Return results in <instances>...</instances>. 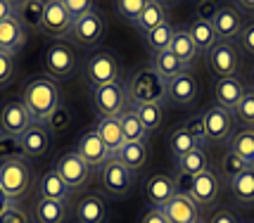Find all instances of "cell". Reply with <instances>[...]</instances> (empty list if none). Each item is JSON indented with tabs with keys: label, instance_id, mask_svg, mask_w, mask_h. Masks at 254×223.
Wrapping results in <instances>:
<instances>
[{
	"label": "cell",
	"instance_id": "obj_1",
	"mask_svg": "<svg viewBox=\"0 0 254 223\" xmlns=\"http://www.w3.org/2000/svg\"><path fill=\"white\" fill-rule=\"evenodd\" d=\"M22 102L26 105V110L31 114L33 123L45 126L48 119L55 114V110L62 105V90L53 76L48 74H36L31 76L22 88Z\"/></svg>",
	"mask_w": 254,
	"mask_h": 223
},
{
	"label": "cell",
	"instance_id": "obj_2",
	"mask_svg": "<svg viewBox=\"0 0 254 223\" xmlns=\"http://www.w3.org/2000/svg\"><path fill=\"white\" fill-rule=\"evenodd\" d=\"M124 83H126V95H128L131 107L152 105V102L164 105L166 102V81L152 69V64L135 67L128 76L124 78Z\"/></svg>",
	"mask_w": 254,
	"mask_h": 223
},
{
	"label": "cell",
	"instance_id": "obj_3",
	"mask_svg": "<svg viewBox=\"0 0 254 223\" xmlns=\"http://www.w3.org/2000/svg\"><path fill=\"white\" fill-rule=\"evenodd\" d=\"M33 185V171L26 159H12L0 164V190L12 204L22 202Z\"/></svg>",
	"mask_w": 254,
	"mask_h": 223
},
{
	"label": "cell",
	"instance_id": "obj_4",
	"mask_svg": "<svg viewBox=\"0 0 254 223\" xmlns=\"http://www.w3.org/2000/svg\"><path fill=\"white\" fill-rule=\"evenodd\" d=\"M86 81L90 88L110 86L122 81V62L114 50H95L86 59Z\"/></svg>",
	"mask_w": 254,
	"mask_h": 223
},
{
	"label": "cell",
	"instance_id": "obj_5",
	"mask_svg": "<svg viewBox=\"0 0 254 223\" xmlns=\"http://www.w3.org/2000/svg\"><path fill=\"white\" fill-rule=\"evenodd\" d=\"M204 59H207L209 71L216 78L240 76V71H243V55H240V48L233 41H219L204 55Z\"/></svg>",
	"mask_w": 254,
	"mask_h": 223
},
{
	"label": "cell",
	"instance_id": "obj_6",
	"mask_svg": "<svg viewBox=\"0 0 254 223\" xmlns=\"http://www.w3.org/2000/svg\"><path fill=\"white\" fill-rule=\"evenodd\" d=\"M90 105L100 119H112L119 116L128 107V95H126V83L117 81L110 86L90 88Z\"/></svg>",
	"mask_w": 254,
	"mask_h": 223
},
{
	"label": "cell",
	"instance_id": "obj_7",
	"mask_svg": "<svg viewBox=\"0 0 254 223\" xmlns=\"http://www.w3.org/2000/svg\"><path fill=\"white\" fill-rule=\"evenodd\" d=\"M98 178L102 190H105V195H110L112 200H124L131 192L133 185H135V173L131 168H126L114 157H110L105 162V167L98 171Z\"/></svg>",
	"mask_w": 254,
	"mask_h": 223
},
{
	"label": "cell",
	"instance_id": "obj_8",
	"mask_svg": "<svg viewBox=\"0 0 254 223\" xmlns=\"http://www.w3.org/2000/svg\"><path fill=\"white\" fill-rule=\"evenodd\" d=\"M43 67L48 76L69 78L76 71V53L64 41H50L43 50Z\"/></svg>",
	"mask_w": 254,
	"mask_h": 223
},
{
	"label": "cell",
	"instance_id": "obj_9",
	"mask_svg": "<svg viewBox=\"0 0 254 223\" xmlns=\"http://www.w3.org/2000/svg\"><path fill=\"white\" fill-rule=\"evenodd\" d=\"M202 123H204V138L209 145L228 143L235 128V116L231 110H223L219 105L202 110Z\"/></svg>",
	"mask_w": 254,
	"mask_h": 223
},
{
	"label": "cell",
	"instance_id": "obj_10",
	"mask_svg": "<svg viewBox=\"0 0 254 223\" xmlns=\"http://www.w3.org/2000/svg\"><path fill=\"white\" fill-rule=\"evenodd\" d=\"M33 123L22 98H7L0 105V135L22 138V133Z\"/></svg>",
	"mask_w": 254,
	"mask_h": 223
},
{
	"label": "cell",
	"instance_id": "obj_11",
	"mask_svg": "<svg viewBox=\"0 0 254 223\" xmlns=\"http://www.w3.org/2000/svg\"><path fill=\"white\" fill-rule=\"evenodd\" d=\"M221 178H219V171H214V168H207V171H202L197 173L192 183H190V200L195 202L199 207V212H204V209H211L219 197H221Z\"/></svg>",
	"mask_w": 254,
	"mask_h": 223
},
{
	"label": "cell",
	"instance_id": "obj_12",
	"mask_svg": "<svg viewBox=\"0 0 254 223\" xmlns=\"http://www.w3.org/2000/svg\"><path fill=\"white\" fill-rule=\"evenodd\" d=\"M71 17L66 14V10L62 7L60 0H48L43 10V19H41V34L48 36L50 41H62V38H69L71 34Z\"/></svg>",
	"mask_w": 254,
	"mask_h": 223
},
{
	"label": "cell",
	"instance_id": "obj_13",
	"mask_svg": "<svg viewBox=\"0 0 254 223\" xmlns=\"http://www.w3.org/2000/svg\"><path fill=\"white\" fill-rule=\"evenodd\" d=\"M102 36H105V17H102V12L95 7L93 12L83 14L81 19L74 22L69 38L76 45H81V48H95V45L102 41Z\"/></svg>",
	"mask_w": 254,
	"mask_h": 223
},
{
	"label": "cell",
	"instance_id": "obj_14",
	"mask_svg": "<svg viewBox=\"0 0 254 223\" xmlns=\"http://www.w3.org/2000/svg\"><path fill=\"white\" fill-rule=\"evenodd\" d=\"M76 155L88 164L90 171H100V168L105 167V162L110 159V150L105 147V143L100 140V135L95 128H86V131H81L76 138Z\"/></svg>",
	"mask_w": 254,
	"mask_h": 223
},
{
	"label": "cell",
	"instance_id": "obj_15",
	"mask_svg": "<svg viewBox=\"0 0 254 223\" xmlns=\"http://www.w3.org/2000/svg\"><path fill=\"white\" fill-rule=\"evenodd\" d=\"M53 168L60 173V178H62L66 185L71 188V192H74V190H78V188H83V185L90 180V176H93V171H90L88 164H86V162L76 155V150H69V152H64V155L55 162V167H53Z\"/></svg>",
	"mask_w": 254,
	"mask_h": 223
},
{
	"label": "cell",
	"instance_id": "obj_16",
	"mask_svg": "<svg viewBox=\"0 0 254 223\" xmlns=\"http://www.w3.org/2000/svg\"><path fill=\"white\" fill-rule=\"evenodd\" d=\"M176 192V180H174V176H166V173H152L143 183V197L147 202V207H152V209H164L174 200Z\"/></svg>",
	"mask_w": 254,
	"mask_h": 223
},
{
	"label": "cell",
	"instance_id": "obj_17",
	"mask_svg": "<svg viewBox=\"0 0 254 223\" xmlns=\"http://www.w3.org/2000/svg\"><path fill=\"white\" fill-rule=\"evenodd\" d=\"M245 14L233 2H223L219 5V10L214 14V19H211V26H214V31L219 36V41H233V38H238L240 31L245 29Z\"/></svg>",
	"mask_w": 254,
	"mask_h": 223
},
{
	"label": "cell",
	"instance_id": "obj_18",
	"mask_svg": "<svg viewBox=\"0 0 254 223\" xmlns=\"http://www.w3.org/2000/svg\"><path fill=\"white\" fill-rule=\"evenodd\" d=\"M197 78L192 71H183L176 78L166 81V102L174 105V107H188L197 100Z\"/></svg>",
	"mask_w": 254,
	"mask_h": 223
},
{
	"label": "cell",
	"instance_id": "obj_19",
	"mask_svg": "<svg viewBox=\"0 0 254 223\" xmlns=\"http://www.w3.org/2000/svg\"><path fill=\"white\" fill-rule=\"evenodd\" d=\"M19 145H22L26 159L41 162V159H45V157L50 155V150H53V135L48 133L45 126L31 123L22 133V138H19Z\"/></svg>",
	"mask_w": 254,
	"mask_h": 223
},
{
	"label": "cell",
	"instance_id": "obj_20",
	"mask_svg": "<svg viewBox=\"0 0 254 223\" xmlns=\"http://www.w3.org/2000/svg\"><path fill=\"white\" fill-rule=\"evenodd\" d=\"M107 219H110V204L100 192L83 195L74 207V221L76 223H107Z\"/></svg>",
	"mask_w": 254,
	"mask_h": 223
},
{
	"label": "cell",
	"instance_id": "obj_21",
	"mask_svg": "<svg viewBox=\"0 0 254 223\" xmlns=\"http://www.w3.org/2000/svg\"><path fill=\"white\" fill-rule=\"evenodd\" d=\"M162 212L166 214L169 223H197V221H202L199 207L190 200V195H183V192H176L174 200L169 202Z\"/></svg>",
	"mask_w": 254,
	"mask_h": 223
},
{
	"label": "cell",
	"instance_id": "obj_22",
	"mask_svg": "<svg viewBox=\"0 0 254 223\" xmlns=\"http://www.w3.org/2000/svg\"><path fill=\"white\" fill-rule=\"evenodd\" d=\"M245 90H247V86L243 83V78L240 76L216 78V81H214V100H216L219 107L233 112L235 107H238V102L243 100Z\"/></svg>",
	"mask_w": 254,
	"mask_h": 223
},
{
	"label": "cell",
	"instance_id": "obj_23",
	"mask_svg": "<svg viewBox=\"0 0 254 223\" xmlns=\"http://www.w3.org/2000/svg\"><path fill=\"white\" fill-rule=\"evenodd\" d=\"M36 188H38V197L71 204V188H69L62 178H60V173H57L55 168L45 171L43 176L38 178V185H36Z\"/></svg>",
	"mask_w": 254,
	"mask_h": 223
},
{
	"label": "cell",
	"instance_id": "obj_24",
	"mask_svg": "<svg viewBox=\"0 0 254 223\" xmlns=\"http://www.w3.org/2000/svg\"><path fill=\"white\" fill-rule=\"evenodd\" d=\"M71 214V204L36 197L33 202V221L36 223H64Z\"/></svg>",
	"mask_w": 254,
	"mask_h": 223
},
{
	"label": "cell",
	"instance_id": "obj_25",
	"mask_svg": "<svg viewBox=\"0 0 254 223\" xmlns=\"http://www.w3.org/2000/svg\"><path fill=\"white\" fill-rule=\"evenodd\" d=\"M186 31L190 34V38H192V43H195L199 55H207L211 48L219 43V36H216V31H214L211 22H204V19H199V17H195V14H192L190 22L186 24Z\"/></svg>",
	"mask_w": 254,
	"mask_h": 223
},
{
	"label": "cell",
	"instance_id": "obj_26",
	"mask_svg": "<svg viewBox=\"0 0 254 223\" xmlns=\"http://www.w3.org/2000/svg\"><path fill=\"white\" fill-rule=\"evenodd\" d=\"M231 200L238 209H252L254 207V168H247L238 178L228 183Z\"/></svg>",
	"mask_w": 254,
	"mask_h": 223
},
{
	"label": "cell",
	"instance_id": "obj_27",
	"mask_svg": "<svg viewBox=\"0 0 254 223\" xmlns=\"http://www.w3.org/2000/svg\"><path fill=\"white\" fill-rule=\"evenodd\" d=\"M26 45V31L24 26L14 17L5 19L0 24V53H7V55H14Z\"/></svg>",
	"mask_w": 254,
	"mask_h": 223
},
{
	"label": "cell",
	"instance_id": "obj_28",
	"mask_svg": "<svg viewBox=\"0 0 254 223\" xmlns=\"http://www.w3.org/2000/svg\"><path fill=\"white\" fill-rule=\"evenodd\" d=\"M169 22V10H166V2H159V0H147V5H145L143 14L138 17V22H135V31L140 36H147L150 31H155L157 26H162V24Z\"/></svg>",
	"mask_w": 254,
	"mask_h": 223
},
{
	"label": "cell",
	"instance_id": "obj_29",
	"mask_svg": "<svg viewBox=\"0 0 254 223\" xmlns=\"http://www.w3.org/2000/svg\"><path fill=\"white\" fill-rule=\"evenodd\" d=\"M43 0H19L14 2V19L24 26V31H38L43 19Z\"/></svg>",
	"mask_w": 254,
	"mask_h": 223
},
{
	"label": "cell",
	"instance_id": "obj_30",
	"mask_svg": "<svg viewBox=\"0 0 254 223\" xmlns=\"http://www.w3.org/2000/svg\"><path fill=\"white\" fill-rule=\"evenodd\" d=\"M114 159H119L124 167L131 168L133 173H135V171H140L147 164V159H150V145H147V140H143V143H124L122 150L114 155Z\"/></svg>",
	"mask_w": 254,
	"mask_h": 223
},
{
	"label": "cell",
	"instance_id": "obj_31",
	"mask_svg": "<svg viewBox=\"0 0 254 223\" xmlns=\"http://www.w3.org/2000/svg\"><path fill=\"white\" fill-rule=\"evenodd\" d=\"M228 152L240 157L250 168H254V128H238L228 140Z\"/></svg>",
	"mask_w": 254,
	"mask_h": 223
},
{
	"label": "cell",
	"instance_id": "obj_32",
	"mask_svg": "<svg viewBox=\"0 0 254 223\" xmlns=\"http://www.w3.org/2000/svg\"><path fill=\"white\" fill-rule=\"evenodd\" d=\"M166 145H169V152H171V157H174V162H176V159H181L183 155L192 152V150L202 147V145H199V140L190 133L183 123H181V126H176V128L169 133V138H166ZM202 150H204V147H202Z\"/></svg>",
	"mask_w": 254,
	"mask_h": 223
},
{
	"label": "cell",
	"instance_id": "obj_33",
	"mask_svg": "<svg viewBox=\"0 0 254 223\" xmlns=\"http://www.w3.org/2000/svg\"><path fill=\"white\" fill-rule=\"evenodd\" d=\"M207 168H209V157H207V150H202V147L176 159V176H183V178H195L197 173L207 171Z\"/></svg>",
	"mask_w": 254,
	"mask_h": 223
},
{
	"label": "cell",
	"instance_id": "obj_34",
	"mask_svg": "<svg viewBox=\"0 0 254 223\" xmlns=\"http://www.w3.org/2000/svg\"><path fill=\"white\" fill-rule=\"evenodd\" d=\"M169 50L186 64V69H192V64H195V59H197V55H199L195 43H192V38H190V34L186 31V26H183V29H176Z\"/></svg>",
	"mask_w": 254,
	"mask_h": 223
},
{
	"label": "cell",
	"instance_id": "obj_35",
	"mask_svg": "<svg viewBox=\"0 0 254 223\" xmlns=\"http://www.w3.org/2000/svg\"><path fill=\"white\" fill-rule=\"evenodd\" d=\"M95 131H98L100 140L105 143V147L110 150V155L114 157L124 145V133H122V123L117 116H112V119H100L98 126H95Z\"/></svg>",
	"mask_w": 254,
	"mask_h": 223
},
{
	"label": "cell",
	"instance_id": "obj_36",
	"mask_svg": "<svg viewBox=\"0 0 254 223\" xmlns=\"http://www.w3.org/2000/svg\"><path fill=\"white\" fill-rule=\"evenodd\" d=\"M117 119L122 123L124 143H143V140H147L150 133L145 131V126L140 123V119H138V114H135V110H133L131 105H128Z\"/></svg>",
	"mask_w": 254,
	"mask_h": 223
},
{
	"label": "cell",
	"instance_id": "obj_37",
	"mask_svg": "<svg viewBox=\"0 0 254 223\" xmlns=\"http://www.w3.org/2000/svg\"><path fill=\"white\" fill-rule=\"evenodd\" d=\"M152 69H155L159 76L164 78V81H171V78H176L178 74H183V71H190V69H186V64L178 59L171 50H164V53H157V55H152Z\"/></svg>",
	"mask_w": 254,
	"mask_h": 223
},
{
	"label": "cell",
	"instance_id": "obj_38",
	"mask_svg": "<svg viewBox=\"0 0 254 223\" xmlns=\"http://www.w3.org/2000/svg\"><path fill=\"white\" fill-rule=\"evenodd\" d=\"M174 34H176L174 24L166 22V24H162V26H157L155 31H150L147 36H143V43H145V48H147L152 55H157V53H164V50H169Z\"/></svg>",
	"mask_w": 254,
	"mask_h": 223
},
{
	"label": "cell",
	"instance_id": "obj_39",
	"mask_svg": "<svg viewBox=\"0 0 254 223\" xmlns=\"http://www.w3.org/2000/svg\"><path fill=\"white\" fill-rule=\"evenodd\" d=\"M133 110H135V114H138V119H140V123L145 126L147 133H152V131L159 128L162 121H164V105H159V102H152V105H135Z\"/></svg>",
	"mask_w": 254,
	"mask_h": 223
},
{
	"label": "cell",
	"instance_id": "obj_40",
	"mask_svg": "<svg viewBox=\"0 0 254 223\" xmlns=\"http://www.w3.org/2000/svg\"><path fill=\"white\" fill-rule=\"evenodd\" d=\"M247 168H250V167L245 164L240 157H235L233 152H228V150H226V155L221 157V167H219V178H221V183H226V185H228L233 178H238V176H240V173H245Z\"/></svg>",
	"mask_w": 254,
	"mask_h": 223
},
{
	"label": "cell",
	"instance_id": "obj_41",
	"mask_svg": "<svg viewBox=\"0 0 254 223\" xmlns=\"http://www.w3.org/2000/svg\"><path fill=\"white\" fill-rule=\"evenodd\" d=\"M145 5H147V0H117V2H114V12L119 14L122 22L135 26L138 17H140L145 10Z\"/></svg>",
	"mask_w": 254,
	"mask_h": 223
},
{
	"label": "cell",
	"instance_id": "obj_42",
	"mask_svg": "<svg viewBox=\"0 0 254 223\" xmlns=\"http://www.w3.org/2000/svg\"><path fill=\"white\" fill-rule=\"evenodd\" d=\"M233 116H235V121L243 123V128H254V88L245 90L243 100L233 110Z\"/></svg>",
	"mask_w": 254,
	"mask_h": 223
},
{
	"label": "cell",
	"instance_id": "obj_43",
	"mask_svg": "<svg viewBox=\"0 0 254 223\" xmlns=\"http://www.w3.org/2000/svg\"><path fill=\"white\" fill-rule=\"evenodd\" d=\"M69 126H71V112H69V107L62 102V105L55 110V114L48 119L45 128H48V133L50 135H60V133H64Z\"/></svg>",
	"mask_w": 254,
	"mask_h": 223
},
{
	"label": "cell",
	"instance_id": "obj_44",
	"mask_svg": "<svg viewBox=\"0 0 254 223\" xmlns=\"http://www.w3.org/2000/svg\"><path fill=\"white\" fill-rule=\"evenodd\" d=\"M12 159H26V157H24L22 145H19V138L0 135V164L12 162Z\"/></svg>",
	"mask_w": 254,
	"mask_h": 223
},
{
	"label": "cell",
	"instance_id": "obj_45",
	"mask_svg": "<svg viewBox=\"0 0 254 223\" xmlns=\"http://www.w3.org/2000/svg\"><path fill=\"white\" fill-rule=\"evenodd\" d=\"M14 76H17V57L0 53V90L12 86Z\"/></svg>",
	"mask_w": 254,
	"mask_h": 223
},
{
	"label": "cell",
	"instance_id": "obj_46",
	"mask_svg": "<svg viewBox=\"0 0 254 223\" xmlns=\"http://www.w3.org/2000/svg\"><path fill=\"white\" fill-rule=\"evenodd\" d=\"M60 2H62V7L66 10V14L71 17V22H76L83 14L95 10V2H90V0H60Z\"/></svg>",
	"mask_w": 254,
	"mask_h": 223
},
{
	"label": "cell",
	"instance_id": "obj_47",
	"mask_svg": "<svg viewBox=\"0 0 254 223\" xmlns=\"http://www.w3.org/2000/svg\"><path fill=\"white\" fill-rule=\"evenodd\" d=\"M183 126H186L190 133L197 138L199 145L207 150V145H209V143H207V138H204V123H202V112H199V114H195V116H190V119H188L186 123H183Z\"/></svg>",
	"mask_w": 254,
	"mask_h": 223
},
{
	"label": "cell",
	"instance_id": "obj_48",
	"mask_svg": "<svg viewBox=\"0 0 254 223\" xmlns=\"http://www.w3.org/2000/svg\"><path fill=\"white\" fill-rule=\"evenodd\" d=\"M238 48L245 50L247 55H254V22L245 24V29L238 36Z\"/></svg>",
	"mask_w": 254,
	"mask_h": 223
},
{
	"label": "cell",
	"instance_id": "obj_49",
	"mask_svg": "<svg viewBox=\"0 0 254 223\" xmlns=\"http://www.w3.org/2000/svg\"><path fill=\"white\" fill-rule=\"evenodd\" d=\"M0 223H31V216L24 212L19 204H12L10 209L0 216Z\"/></svg>",
	"mask_w": 254,
	"mask_h": 223
},
{
	"label": "cell",
	"instance_id": "obj_50",
	"mask_svg": "<svg viewBox=\"0 0 254 223\" xmlns=\"http://www.w3.org/2000/svg\"><path fill=\"white\" fill-rule=\"evenodd\" d=\"M216 10H219L216 2H197V5H195V17L204 19V22H211L214 14H216Z\"/></svg>",
	"mask_w": 254,
	"mask_h": 223
},
{
	"label": "cell",
	"instance_id": "obj_51",
	"mask_svg": "<svg viewBox=\"0 0 254 223\" xmlns=\"http://www.w3.org/2000/svg\"><path fill=\"white\" fill-rule=\"evenodd\" d=\"M207 223H243V221H240L238 214H233L231 209H219V212L211 214Z\"/></svg>",
	"mask_w": 254,
	"mask_h": 223
},
{
	"label": "cell",
	"instance_id": "obj_52",
	"mask_svg": "<svg viewBox=\"0 0 254 223\" xmlns=\"http://www.w3.org/2000/svg\"><path fill=\"white\" fill-rule=\"evenodd\" d=\"M140 223H169L166 219V214L162 209H152V207H147L140 216Z\"/></svg>",
	"mask_w": 254,
	"mask_h": 223
},
{
	"label": "cell",
	"instance_id": "obj_53",
	"mask_svg": "<svg viewBox=\"0 0 254 223\" xmlns=\"http://www.w3.org/2000/svg\"><path fill=\"white\" fill-rule=\"evenodd\" d=\"M10 17H14V2L12 0H0V24L5 19H10Z\"/></svg>",
	"mask_w": 254,
	"mask_h": 223
},
{
	"label": "cell",
	"instance_id": "obj_54",
	"mask_svg": "<svg viewBox=\"0 0 254 223\" xmlns=\"http://www.w3.org/2000/svg\"><path fill=\"white\" fill-rule=\"evenodd\" d=\"M243 14H254V0H240V2H233Z\"/></svg>",
	"mask_w": 254,
	"mask_h": 223
},
{
	"label": "cell",
	"instance_id": "obj_55",
	"mask_svg": "<svg viewBox=\"0 0 254 223\" xmlns=\"http://www.w3.org/2000/svg\"><path fill=\"white\" fill-rule=\"evenodd\" d=\"M12 207V202L7 200V195H5V192H2V190H0V216H2V214L7 212V209H10Z\"/></svg>",
	"mask_w": 254,
	"mask_h": 223
},
{
	"label": "cell",
	"instance_id": "obj_56",
	"mask_svg": "<svg viewBox=\"0 0 254 223\" xmlns=\"http://www.w3.org/2000/svg\"><path fill=\"white\" fill-rule=\"evenodd\" d=\"M252 88H254V71H252Z\"/></svg>",
	"mask_w": 254,
	"mask_h": 223
},
{
	"label": "cell",
	"instance_id": "obj_57",
	"mask_svg": "<svg viewBox=\"0 0 254 223\" xmlns=\"http://www.w3.org/2000/svg\"><path fill=\"white\" fill-rule=\"evenodd\" d=\"M197 223H207V221H197Z\"/></svg>",
	"mask_w": 254,
	"mask_h": 223
}]
</instances>
